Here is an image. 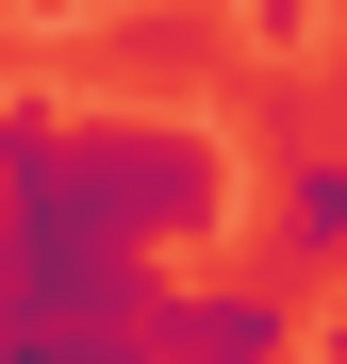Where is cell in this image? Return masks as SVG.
Masks as SVG:
<instances>
[{"label":"cell","mask_w":347,"mask_h":364,"mask_svg":"<svg viewBox=\"0 0 347 364\" xmlns=\"http://www.w3.org/2000/svg\"><path fill=\"white\" fill-rule=\"evenodd\" d=\"M331 282H347V265H331Z\"/></svg>","instance_id":"cell-7"},{"label":"cell","mask_w":347,"mask_h":364,"mask_svg":"<svg viewBox=\"0 0 347 364\" xmlns=\"http://www.w3.org/2000/svg\"><path fill=\"white\" fill-rule=\"evenodd\" d=\"M281 265H298V282H331V265H347V133L281 166Z\"/></svg>","instance_id":"cell-3"},{"label":"cell","mask_w":347,"mask_h":364,"mask_svg":"<svg viewBox=\"0 0 347 364\" xmlns=\"http://www.w3.org/2000/svg\"><path fill=\"white\" fill-rule=\"evenodd\" d=\"M149 331L182 348V364H298V298L281 282H149Z\"/></svg>","instance_id":"cell-2"},{"label":"cell","mask_w":347,"mask_h":364,"mask_svg":"<svg viewBox=\"0 0 347 364\" xmlns=\"http://www.w3.org/2000/svg\"><path fill=\"white\" fill-rule=\"evenodd\" d=\"M0 364H182L149 315H0Z\"/></svg>","instance_id":"cell-4"},{"label":"cell","mask_w":347,"mask_h":364,"mask_svg":"<svg viewBox=\"0 0 347 364\" xmlns=\"http://www.w3.org/2000/svg\"><path fill=\"white\" fill-rule=\"evenodd\" d=\"M231 199V133L199 116L0 100V315H149V265Z\"/></svg>","instance_id":"cell-1"},{"label":"cell","mask_w":347,"mask_h":364,"mask_svg":"<svg viewBox=\"0 0 347 364\" xmlns=\"http://www.w3.org/2000/svg\"><path fill=\"white\" fill-rule=\"evenodd\" d=\"M248 17H265V33H298V0H248Z\"/></svg>","instance_id":"cell-6"},{"label":"cell","mask_w":347,"mask_h":364,"mask_svg":"<svg viewBox=\"0 0 347 364\" xmlns=\"http://www.w3.org/2000/svg\"><path fill=\"white\" fill-rule=\"evenodd\" d=\"M298 364H347V315H331V331H298Z\"/></svg>","instance_id":"cell-5"}]
</instances>
